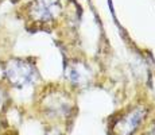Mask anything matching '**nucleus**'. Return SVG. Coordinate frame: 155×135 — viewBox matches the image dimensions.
<instances>
[{
	"mask_svg": "<svg viewBox=\"0 0 155 135\" xmlns=\"http://www.w3.org/2000/svg\"><path fill=\"white\" fill-rule=\"evenodd\" d=\"M143 118H144V110L142 108H138V110H134L132 112H130L126 116V120L120 122L119 126H120V133L121 135H128L131 134L139 124L142 123Z\"/></svg>",
	"mask_w": 155,
	"mask_h": 135,
	"instance_id": "nucleus-3",
	"label": "nucleus"
},
{
	"mask_svg": "<svg viewBox=\"0 0 155 135\" xmlns=\"http://www.w3.org/2000/svg\"><path fill=\"white\" fill-rule=\"evenodd\" d=\"M7 100H8V96L5 93V91L0 86V111L4 110L5 104H7Z\"/></svg>",
	"mask_w": 155,
	"mask_h": 135,
	"instance_id": "nucleus-5",
	"label": "nucleus"
},
{
	"mask_svg": "<svg viewBox=\"0 0 155 135\" xmlns=\"http://www.w3.org/2000/svg\"><path fill=\"white\" fill-rule=\"evenodd\" d=\"M69 79L71 83L74 84H84L85 79H88V74L85 73L84 66H70L69 68V73H68Z\"/></svg>",
	"mask_w": 155,
	"mask_h": 135,
	"instance_id": "nucleus-4",
	"label": "nucleus"
},
{
	"mask_svg": "<svg viewBox=\"0 0 155 135\" xmlns=\"http://www.w3.org/2000/svg\"><path fill=\"white\" fill-rule=\"evenodd\" d=\"M4 76L11 85L16 88L27 86L37 79V70L34 65L25 59H10L4 65Z\"/></svg>",
	"mask_w": 155,
	"mask_h": 135,
	"instance_id": "nucleus-1",
	"label": "nucleus"
},
{
	"mask_svg": "<svg viewBox=\"0 0 155 135\" xmlns=\"http://www.w3.org/2000/svg\"><path fill=\"white\" fill-rule=\"evenodd\" d=\"M61 12L58 0H34L28 5V16L37 23H50Z\"/></svg>",
	"mask_w": 155,
	"mask_h": 135,
	"instance_id": "nucleus-2",
	"label": "nucleus"
}]
</instances>
